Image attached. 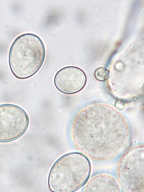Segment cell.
Returning <instances> with one entry per match:
<instances>
[{
	"label": "cell",
	"instance_id": "obj_1",
	"mask_svg": "<svg viewBox=\"0 0 144 192\" xmlns=\"http://www.w3.org/2000/svg\"><path fill=\"white\" fill-rule=\"evenodd\" d=\"M45 51L41 39L32 33L17 37L11 47L9 64L15 77L21 79L29 78L40 69L44 61Z\"/></svg>",
	"mask_w": 144,
	"mask_h": 192
},
{
	"label": "cell",
	"instance_id": "obj_2",
	"mask_svg": "<svg viewBox=\"0 0 144 192\" xmlns=\"http://www.w3.org/2000/svg\"><path fill=\"white\" fill-rule=\"evenodd\" d=\"M86 157L78 152L64 155L54 164L48 180L50 190L54 192H73L85 183L89 172Z\"/></svg>",
	"mask_w": 144,
	"mask_h": 192
},
{
	"label": "cell",
	"instance_id": "obj_3",
	"mask_svg": "<svg viewBox=\"0 0 144 192\" xmlns=\"http://www.w3.org/2000/svg\"><path fill=\"white\" fill-rule=\"evenodd\" d=\"M29 116L25 111L17 105L9 104L0 105V142L15 140L27 130Z\"/></svg>",
	"mask_w": 144,
	"mask_h": 192
},
{
	"label": "cell",
	"instance_id": "obj_4",
	"mask_svg": "<svg viewBox=\"0 0 144 192\" xmlns=\"http://www.w3.org/2000/svg\"><path fill=\"white\" fill-rule=\"evenodd\" d=\"M54 83L60 92L66 94H73L82 90L85 85L86 77L84 72L76 67L63 68L56 73Z\"/></svg>",
	"mask_w": 144,
	"mask_h": 192
},
{
	"label": "cell",
	"instance_id": "obj_5",
	"mask_svg": "<svg viewBox=\"0 0 144 192\" xmlns=\"http://www.w3.org/2000/svg\"><path fill=\"white\" fill-rule=\"evenodd\" d=\"M109 71L103 67H100L95 70L94 76L95 78L99 81H104L107 79L109 77Z\"/></svg>",
	"mask_w": 144,
	"mask_h": 192
}]
</instances>
